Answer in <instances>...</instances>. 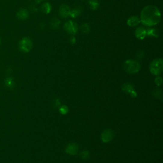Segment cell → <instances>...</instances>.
Segmentation results:
<instances>
[{
    "instance_id": "5",
    "label": "cell",
    "mask_w": 163,
    "mask_h": 163,
    "mask_svg": "<svg viewBox=\"0 0 163 163\" xmlns=\"http://www.w3.org/2000/svg\"><path fill=\"white\" fill-rule=\"evenodd\" d=\"M65 31L70 35H75L78 31V24L73 20H68L64 25Z\"/></svg>"
},
{
    "instance_id": "1",
    "label": "cell",
    "mask_w": 163,
    "mask_h": 163,
    "mask_svg": "<svg viewBox=\"0 0 163 163\" xmlns=\"http://www.w3.org/2000/svg\"><path fill=\"white\" fill-rule=\"evenodd\" d=\"M159 9L154 5H148L143 8L140 14V23L146 26H152L158 24L161 20Z\"/></svg>"
},
{
    "instance_id": "17",
    "label": "cell",
    "mask_w": 163,
    "mask_h": 163,
    "mask_svg": "<svg viewBox=\"0 0 163 163\" xmlns=\"http://www.w3.org/2000/svg\"><path fill=\"white\" fill-rule=\"evenodd\" d=\"M89 5L91 10H95L100 6V2L98 0H89Z\"/></svg>"
},
{
    "instance_id": "10",
    "label": "cell",
    "mask_w": 163,
    "mask_h": 163,
    "mask_svg": "<svg viewBox=\"0 0 163 163\" xmlns=\"http://www.w3.org/2000/svg\"><path fill=\"white\" fill-rule=\"evenodd\" d=\"M140 23V19L138 16H131L129 17L127 21V24L130 27H135L139 25Z\"/></svg>"
},
{
    "instance_id": "16",
    "label": "cell",
    "mask_w": 163,
    "mask_h": 163,
    "mask_svg": "<svg viewBox=\"0 0 163 163\" xmlns=\"http://www.w3.org/2000/svg\"><path fill=\"white\" fill-rule=\"evenodd\" d=\"M61 24V21L57 18H54L51 20L50 23V26L51 28L53 29H57L59 26Z\"/></svg>"
},
{
    "instance_id": "12",
    "label": "cell",
    "mask_w": 163,
    "mask_h": 163,
    "mask_svg": "<svg viewBox=\"0 0 163 163\" xmlns=\"http://www.w3.org/2000/svg\"><path fill=\"white\" fill-rule=\"evenodd\" d=\"M160 31L155 28H149L146 29V36L149 37L158 38L160 36Z\"/></svg>"
},
{
    "instance_id": "6",
    "label": "cell",
    "mask_w": 163,
    "mask_h": 163,
    "mask_svg": "<svg viewBox=\"0 0 163 163\" xmlns=\"http://www.w3.org/2000/svg\"><path fill=\"white\" fill-rule=\"evenodd\" d=\"M113 132L112 131L111 129H106L101 134V140L103 142L107 143V142H110V141L113 139Z\"/></svg>"
},
{
    "instance_id": "11",
    "label": "cell",
    "mask_w": 163,
    "mask_h": 163,
    "mask_svg": "<svg viewBox=\"0 0 163 163\" xmlns=\"http://www.w3.org/2000/svg\"><path fill=\"white\" fill-rule=\"evenodd\" d=\"M17 17L20 20H24L27 19L29 17L28 11L24 8L20 9L17 13Z\"/></svg>"
},
{
    "instance_id": "3",
    "label": "cell",
    "mask_w": 163,
    "mask_h": 163,
    "mask_svg": "<svg viewBox=\"0 0 163 163\" xmlns=\"http://www.w3.org/2000/svg\"><path fill=\"white\" fill-rule=\"evenodd\" d=\"M163 61L161 58H157L152 61L150 64V71L151 73L155 75H159L162 72Z\"/></svg>"
},
{
    "instance_id": "4",
    "label": "cell",
    "mask_w": 163,
    "mask_h": 163,
    "mask_svg": "<svg viewBox=\"0 0 163 163\" xmlns=\"http://www.w3.org/2000/svg\"><path fill=\"white\" fill-rule=\"evenodd\" d=\"M32 48V42L28 37H24L19 43V49L23 52L28 53Z\"/></svg>"
},
{
    "instance_id": "25",
    "label": "cell",
    "mask_w": 163,
    "mask_h": 163,
    "mask_svg": "<svg viewBox=\"0 0 163 163\" xmlns=\"http://www.w3.org/2000/svg\"><path fill=\"white\" fill-rule=\"evenodd\" d=\"M1 43H2V39H1V38H0V45H1Z\"/></svg>"
},
{
    "instance_id": "18",
    "label": "cell",
    "mask_w": 163,
    "mask_h": 163,
    "mask_svg": "<svg viewBox=\"0 0 163 163\" xmlns=\"http://www.w3.org/2000/svg\"><path fill=\"white\" fill-rule=\"evenodd\" d=\"M122 88L124 91L128 92V93H131L133 91H134L133 85H131L130 84H125L122 86Z\"/></svg>"
},
{
    "instance_id": "9",
    "label": "cell",
    "mask_w": 163,
    "mask_h": 163,
    "mask_svg": "<svg viewBox=\"0 0 163 163\" xmlns=\"http://www.w3.org/2000/svg\"><path fill=\"white\" fill-rule=\"evenodd\" d=\"M135 36L138 39L142 40L146 36V29L143 27H138L135 31Z\"/></svg>"
},
{
    "instance_id": "14",
    "label": "cell",
    "mask_w": 163,
    "mask_h": 163,
    "mask_svg": "<svg viewBox=\"0 0 163 163\" xmlns=\"http://www.w3.org/2000/svg\"><path fill=\"white\" fill-rule=\"evenodd\" d=\"M40 9L43 14H48L51 12V10H52L51 5L49 3H47V2L43 3L41 6Z\"/></svg>"
},
{
    "instance_id": "15",
    "label": "cell",
    "mask_w": 163,
    "mask_h": 163,
    "mask_svg": "<svg viewBox=\"0 0 163 163\" xmlns=\"http://www.w3.org/2000/svg\"><path fill=\"white\" fill-rule=\"evenodd\" d=\"M82 10L80 7L75 8L70 11L69 16H71V17L73 18H77L80 15V14H82Z\"/></svg>"
},
{
    "instance_id": "19",
    "label": "cell",
    "mask_w": 163,
    "mask_h": 163,
    "mask_svg": "<svg viewBox=\"0 0 163 163\" xmlns=\"http://www.w3.org/2000/svg\"><path fill=\"white\" fill-rule=\"evenodd\" d=\"M80 30L84 34L88 33L90 31V26L88 24H87V23L83 24L80 26Z\"/></svg>"
},
{
    "instance_id": "13",
    "label": "cell",
    "mask_w": 163,
    "mask_h": 163,
    "mask_svg": "<svg viewBox=\"0 0 163 163\" xmlns=\"http://www.w3.org/2000/svg\"><path fill=\"white\" fill-rule=\"evenodd\" d=\"M5 85L7 88L10 90L14 89L15 86V80L12 77H7L5 80Z\"/></svg>"
},
{
    "instance_id": "23",
    "label": "cell",
    "mask_w": 163,
    "mask_h": 163,
    "mask_svg": "<svg viewBox=\"0 0 163 163\" xmlns=\"http://www.w3.org/2000/svg\"><path fill=\"white\" fill-rule=\"evenodd\" d=\"M155 84L159 86V85H161L162 83V78L161 77H157L155 80Z\"/></svg>"
},
{
    "instance_id": "20",
    "label": "cell",
    "mask_w": 163,
    "mask_h": 163,
    "mask_svg": "<svg viewBox=\"0 0 163 163\" xmlns=\"http://www.w3.org/2000/svg\"><path fill=\"white\" fill-rule=\"evenodd\" d=\"M80 156L82 159H88L89 157V152L87 150H84L80 153Z\"/></svg>"
},
{
    "instance_id": "22",
    "label": "cell",
    "mask_w": 163,
    "mask_h": 163,
    "mask_svg": "<svg viewBox=\"0 0 163 163\" xmlns=\"http://www.w3.org/2000/svg\"><path fill=\"white\" fill-rule=\"evenodd\" d=\"M68 112V108L66 106H63L60 108V112L62 114H66Z\"/></svg>"
},
{
    "instance_id": "7",
    "label": "cell",
    "mask_w": 163,
    "mask_h": 163,
    "mask_svg": "<svg viewBox=\"0 0 163 163\" xmlns=\"http://www.w3.org/2000/svg\"><path fill=\"white\" fill-rule=\"evenodd\" d=\"M70 10L69 7L66 4H63L61 5V7H59V14L60 16L63 18H67L69 16L70 14Z\"/></svg>"
},
{
    "instance_id": "8",
    "label": "cell",
    "mask_w": 163,
    "mask_h": 163,
    "mask_svg": "<svg viewBox=\"0 0 163 163\" xmlns=\"http://www.w3.org/2000/svg\"><path fill=\"white\" fill-rule=\"evenodd\" d=\"M78 150V146L76 143H70L66 148V152L69 155H75L77 154Z\"/></svg>"
},
{
    "instance_id": "2",
    "label": "cell",
    "mask_w": 163,
    "mask_h": 163,
    "mask_svg": "<svg viewBox=\"0 0 163 163\" xmlns=\"http://www.w3.org/2000/svg\"><path fill=\"white\" fill-rule=\"evenodd\" d=\"M122 68L126 73L134 74L140 71V64L137 61L133 60V59H129V60H127L124 63Z\"/></svg>"
},
{
    "instance_id": "24",
    "label": "cell",
    "mask_w": 163,
    "mask_h": 163,
    "mask_svg": "<svg viewBox=\"0 0 163 163\" xmlns=\"http://www.w3.org/2000/svg\"><path fill=\"white\" fill-rule=\"evenodd\" d=\"M69 41L70 43H72V44H75V43H76V41H77V40H76V38L74 36H72L71 37L69 38Z\"/></svg>"
},
{
    "instance_id": "21",
    "label": "cell",
    "mask_w": 163,
    "mask_h": 163,
    "mask_svg": "<svg viewBox=\"0 0 163 163\" xmlns=\"http://www.w3.org/2000/svg\"><path fill=\"white\" fill-rule=\"evenodd\" d=\"M153 95L156 97L157 98H160V97L162 96V91L159 89H157L154 91Z\"/></svg>"
}]
</instances>
